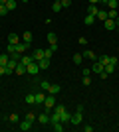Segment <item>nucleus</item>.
<instances>
[{
  "label": "nucleus",
  "instance_id": "1",
  "mask_svg": "<svg viewBox=\"0 0 119 132\" xmlns=\"http://www.w3.org/2000/svg\"><path fill=\"white\" fill-rule=\"evenodd\" d=\"M81 116H83V105H79L78 110H75V114H72V118H69V124H72V126H78L79 122H81Z\"/></svg>",
  "mask_w": 119,
  "mask_h": 132
},
{
  "label": "nucleus",
  "instance_id": "2",
  "mask_svg": "<svg viewBox=\"0 0 119 132\" xmlns=\"http://www.w3.org/2000/svg\"><path fill=\"white\" fill-rule=\"evenodd\" d=\"M54 106H56V95H50V93H48V97H46V101H44V109H46V112L54 110Z\"/></svg>",
  "mask_w": 119,
  "mask_h": 132
},
{
  "label": "nucleus",
  "instance_id": "3",
  "mask_svg": "<svg viewBox=\"0 0 119 132\" xmlns=\"http://www.w3.org/2000/svg\"><path fill=\"white\" fill-rule=\"evenodd\" d=\"M32 124H34V122H32V120H28V118H24L22 122H18V128H20V130H22V132H28L30 128H32Z\"/></svg>",
  "mask_w": 119,
  "mask_h": 132
},
{
  "label": "nucleus",
  "instance_id": "4",
  "mask_svg": "<svg viewBox=\"0 0 119 132\" xmlns=\"http://www.w3.org/2000/svg\"><path fill=\"white\" fill-rule=\"evenodd\" d=\"M54 112H56V110H54ZM58 114H60V122H62V124H69L72 114H69L68 110H62V112H58Z\"/></svg>",
  "mask_w": 119,
  "mask_h": 132
},
{
  "label": "nucleus",
  "instance_id": "5",
  "mask_svg": "<svg viewBox=\"0 0 119 132\" xmlns=\"http://www.w3.org/2000/svg\"><path fill=\"white\" fill-rule=\"evenodd\" d=\"M26 69H28V73H30V75H36V73L40 71L38 61H32V63H28V65H26Z\"/></svg>",
  "mask_w": 119,
  "mask_h": 132
},
{
  "label": "nucleus",
  "instance_id": "6",
  "mask_svg": "<svg viewBox=\"0 0 119 132\" xmlns=\"http://www.w3.org/2000/svg\"><path fill=\"white\" fill-rule=\"evenodd\" d=\"M103 26H105V30H107V32H113L115 28H117V24H115V20L107 18V20H103Z\"/></svg>",
  "mask_w": 119,
  "mask_h": 132
},
{
  "label": "nucleus",
  "instance_id": "7",
  "mask_svg": "<svg viewBox=\"0 0 119 132\" xmlns=\"http://www.w3.org/2000/svg\"><path fill=\"white\" fill-rule=\"evenodd\" d=\"M81 55H83V59H91V61H95V59H97V55L93 53L91 50H83V51H81Z\"/></svg>",
  "mask_w": 119,
  "mask_h": 132
},
{
  "label": "nucleus",
  "instance_id": "8",
  "mask_svg": "<svg viewBox=\"0 0 119 132\" xmlns=\"http://www.w3.org/2000/svg\"><path fill=\"white\" fill-rule=\"evenodd\" d=\"M8 44H12V45H16V44H20V36L18 34H8Z\"/></svg>",
  "mask_w": 119,
  "mask_h": 132
},
{
  "label": "nucleus",
  "instance_id": "9",
  "mask_svg": "<svg viewBox=\"0 0 119 132\" xmlns=\"http://www.w3.org/2000/svg\"><path fill=\"white\" fill-rule=\"evenodd\" d=\"M34 97H36V105H44V101H46L48 95H46V91H42V93H36Z\"/></svg>",
  "mask_w": 119,
  "mask_h": 132
},
{
  "label": "nucleus",
  "instance_id": "10",
  "mask_svg": "<svg viewBox=\"0 0 119 132\" xmlns=\"http://www.w3.org/2000/svg\"><path fill=\"white\" fill-rule=\"evenodd\" d=\"M91 71H93V73H101L103 71V63H99V61H93V65H91Z\"/></svg>",
  "mask_w": 119,
  "mask_h": 132
},
{
  "label": "nucleus",
  "instance_id": "11",
  "mask_svg": "<svg viewBox=\"0 0 119 132\" xmlns=\"http://www.w3.org/2000/svg\"><path fill=\"white\" fill-rule=\"evenodd\" d=\"M14 73H16V75H24V73H28V69H26V65H24V63H18L16 69H14Z\"/></svg>",
  "mask_w": 119,
  "mask_h": 132
},
{
  "label": "nucleus",
  "instance_id": "12",
  "mask_svg": "<svg viewBox=\"0 0 119 132\" xmlns=\"http://www.w3.org/2000/svg\"><path fill=\"white\" fill-rule=\"evenodd\" d=\"M28 47H30V44H26V42H20V44H16V51H18V53H24Z\"/></svg>",
  "mask_w": 119,
  "mask_h": 132
},
{
  "label": "nucleus",
  "instance_id": "13",
  "mask_svg": "<svg viewBox=\"0 0 119 132\" xmlns=\"http://www.w3.org/2000/svg\"><path fill=\"white\" fill-rule=\"evenodd\" d=\"M8 61H10V55H8V53H0V65L6 67V65H8Z\"/></svg>",
  "mask_w": 119,
  "mask_h": 132
},
{
  "label": "nucleus",
  "instance_id": "14",
  "mask_svg": "<svg viewBox=\"0 0 119 132\" xmlns=\"http://www.w3.org/2000/svg\"><path fill=\"white\" fill-rule=\"evenodd\" d=\"M38 65H40V69H48V67H50V59H48V57H42V59L38 61Z\"/></svg>",
  "mask_w": 119,
  "mask_h": 132
},
{
  "label": "nucleus",
  "instance_id": "15",
  "mask_svg": "<svg viewBox=\"0 0 119 132\" xmlns=\"http://www.w3.org/2000/svg\"><path fill=\"white\" fill-rule=\"evenodd\" d=\"M32 57H34V61H40L42 57H44V50H34V53H32Z\"/></svg>",
  "mask_w": 119,
  "mask_h": 132
},
{
  "label": "nucleus",
  "instance_id": "16",
  "mask_svg": "<svg viewBox=\"0 0 119 132\" xmlns=\"http://www.w3.org/2000/svg\"><path fill=\"white\" fill-rule=\"evenodd\" d=\"M38 122L40 124H48V122H50V116L46 114V112H42V114L38 116Z\"/></svg>",
  "mask_w": 119,
  "mask_h": 132
},
{
  "label": "nucleus",
  "instance_id": "17",
  "mask_svg": "<svg viewBox=\"0 0 119 132\" xmlns=\"http://www.w3.org/2000/svg\"><path fill=\"white\" fill-rule=\"evenodd\" d=\"M97 12H99L97 4H89V8H87V14H91V16H97Z\"/></svg>",
  "mask_w": 119,
  "mask_h": 132
},
{
  "label": "nucleus",
  "instance_id": "18",
  "mask_svg": "<svg viewBox=\"0 0 119 132\" xmlns=\"http://www.w3.org/2000/svg\"><path fill=\"white\" fill-rule=\"evenodd\" d=\"M93 22H95V16H91V14H87V16L83 18V24H85V26H91Z\"/></svg>",
  "mask_w": 119,
  "mask_h": 132
},
{
  "label": "nucleus",
  "instance_id": "19",
  "mask_svg": "<svg viewBox=\"0 0 119 132\" xmlns=\"http://www.w3.org/2000/svg\"><path fill=\"white\" fill-rule=\"evenodd\" d=\"M34 61V57L32 55H22V59H20V63H24V65H28V63H32Z\"/></svg>",
  "mask_w": 119,
  "mask_h": 132
},
{
  "label": "nucleus",
  "instance_id": "20",
  "mask_svg": "<svg viewBox=\"0 0 119 132\" xmlns=\"http://www.w3.org/2000/svg\"><path fill=\"white\" fill-rule=\"evenodd\" d=\"M48 93H50V95H58V93H60V85H50Z\"/></svg>",
  "mask_w": 119,
  "mask_h": 132
},
{
  "label": "nucleus",
  "instance_id": "21",
  "mask_svg": "<svg viewBox=\"0 0 119 132\" xmlns=\"http://www.w3.org/2000/svg\"><path fill=\"white\" fill-rule=\"evenodd\" d=\"M52 128H54L56 132H64V124L62 122H52Z\"/></svg>",
  "mask_w": 119,
  "mask_h": 132
},
{
  "label": "nucleus",
  "instance_id": "22",
  "mask_svg": "<svg viewBox=\"0 0 119 132\" xmlns=\"http://www.w3.org/2000/svg\"><path fill=\"white\" fill-rule=\"evenodd\" d=\"M22 42L30 44V42H32V32H24V34H22Z\"/></svg>",
  "mask_w": 119,
  "mask_h": 132
},
{
  "label": "nucleus",
  "instance_id": "23",
  "mask_svg": "<svg viewBox=\"0 0 119 132\" xmlns=\"http://www.w3.org/2000/svg\"><path fill=\"white\" fill-rule=\"evenodd\" d=\"M8 55H10L12 61H20L22 59V53H18V51H12V53H8Z\"/></svg>",
  "mask_w": 119,
  "mask_h": 132
},
{
  "label": "nucleus",
  "instance_id": "24",
  "mask_svg": "<svg viewBox=\"0 0 119 132\" xmlns=\"http://www.w3.org/2000/svg\"><path fill=\"white\" fill-rule=\"evenodd\" d=\"M6 8H8V12L16 10V0H8V2H6Z\"/></svg>",
  "mask_w": 119,
  "mask_h": 132
},
{
  "label": "nucleus",
  "instance_id": "25",
  "mask_svg": "<svg viewBox=\"0 0 119 132\" xmlns=\"http://www.w3.org/2000/svg\"><path fill=\"white\" fill-rule=\"evenodd\" d=\"M52 10H54V12H60V10H62V0H56V2L52 4Z\"/></svg>",
  "mask_w": 119,
  "mask_h": 132
},
{
  "label": "nucleus",
  "instance_id": "26",
  "mask_svg": "<svg viewBox=\"0 0 119 132\" xmlns=\"http://www.w3.org/2000/svg\"><path fill=\"white\" fill-rule=\"evenodd\" d=\"M97 61H99V63H103V67H105V65L109 63V55H99V57H97Z\"/></svg>",
  "mask_w": 119,
  "mask_h": 132
},
{
  "label": "nucleus",
  "instance_id": "27",
  "mask_svg": "<svg viewBox=\"0 0 119 132\" xmlns=\"http://www.w3.org/2000/svg\"><path fill=\"white\" fill-rule=\"evenodd\" d=\"M117 4H119L117 0H107V8L109 10H117Z\"/></svg>",
  "mask_w": 119,
  "mask_h": 132
},
{
  "label": "nucleus",
  "instance_id": "28",
  "mask_svg": "<svg viewBox=\"0 0 119 132\" xmlns=\"http://www.w3.org/2000/svg\"><path fill=\"white\" fill-rule=\"evenodd\" d=\"M48 42H50V44H58V36L54 32H50L48 34Z\"/></svg>",
  "mask_w": 119,
  "mask_h": 132
},
{
  "label": "nucleus",
  "instance_id": "29",
  "mask_svg": "<svg viewBox=\"0 0 119 132\" xmlns=\"http://www.w3.org/2000/svg\"><path fill=\"white\" fill-rule=\"evenodd\" d=\"M103 71L107 73V75H111V73H113V71H115V65H111V63H107V65L103 67Z\"/></svg>",
  "mask_w": 119,
  "mask_h": 132
},
{
  "label": "nucleus",
  "instance_id": "30",
  "mask_svg": "<svg viewBox=\"0 0 119 132\" xmlns=\"http://www.w3.org/2000/svg\"><path fill=\"white\" fill-rule=\"evenodd\" d=\"M95 18H99V20H107V10H99Z\"/></svg>",
  "mask_w": 119,
  "mask_h": 132
},
{
  "label": "nucleus",
  "instance_id": "31",
  "mask_svg": "<svg viewBox=\"0 0 119 132\" xmlns=\"http://www.w3.org/2000/svg\"><path fill=\"white\" fill-rule=\"evenodd\" d=\"M8 120H10V122H14V124H18V122H20V116H18V114H14V112H12V114L8 116Z\"/></svg>",
  "mask_w": 119,
  "mask_h": 132
},
{
  "label": "nucleus",
  "instance_id": "32",
  "mask_svg": "<svg viewBox=\"0 0 119 132\" xmlns=\"http://www.w3.org/2000/svg\"><path fill=\"white\" fill-rule=\"evenodd\" d=\"M81 61H83V55H81V53H75L74 55V63H75V65H79Z\"/></svg>",
  "mask_w": 119,
  "mask_h": 132
},
{
  "label": "nucleus",
  "instance_id": "33",
  "mask_svg": "<svg viewBox=\"0 0 119 132\" xmlns=\"http://www.w3.org/2000/svg\"><path fill=\"white\" fill-rule=\"evenodd\" d=\"M52 55H54V50H52V47H46V50H44V57L52 59Z\"/></svg>",
  "mask_w": 119,
  "mask_h": 132
},
{
  "label": "nucleus",
  "instance_id": "34",
  "mask_svg": "<svg viewBox=\"0 0 119 132\" xmlns=\"http://www.w3.org/2000/svg\"><path fill=\"white\" fill-rule=\"evenodd\" d=\"M26 103L28 105H36V97L34 95H26Z\"/></svg>",
  "mask_w": 119,
  "mask_h": 132
},
{
  "label": "nucleus",
  "instance_id": "35",
  "mask_svg": "<svg viewBox=\"0 0 119 132\" xmlns=\"http://www.w3.org/2000/svg\"><path fill=\"white\" fill-rule=\"evenodd\" d=\"M117 16H119V14H117V10H109V12H107V18H111V20H115Z\"/></svg>",
  "mask_w": 119,
  "mask_h": 132
},
{
  "label": "nucleus",
  "instance_id": "36",
  "mask_svg": "<svg viewBox=\"0 0 119 132\" xmlns=\"http://www.w3.org/2000/svg\"><path fill=\"white\" fill-rule=\"evenodd\" d=\"M8 14V8H6V4H0V16H6Z\"/></svg>",
  "mask_w": 119,
  "mask_h": 132
},
{
  "label": "nucleus",
  "instance_id": "37",
  "mask_svg": "<svg viewBox=\"0 0 119 132\" xmlns=\"http://www.w3.org/2000/svg\"><path fill=\"white\" fill-rule=\"evenodd\" d=\"M50 85H52L50 81H42V91H46V93H48V89H50Z\"/></svg>",
  "mask_w": 119,
  "mask_h": 132
},
{
  "label": "nucleus",
  "instance_id": "38",
  "mask_svg": "<svg viewBox=\"0 0 119 132\" xmlns=\"http://www.w3.org/2000/svg\"><path fill=\"white\" fill-rule=\"evenodd\" d=\"M26 118L34 122V120H36V114H34V112H32V110H28V114H26Z\"/></svg>",
  "mask_w": 119,
  "mask_h": 132
},
{
  "label": "nucleus",
  "instance_id": "39",
  "mask_svg": "<svg viewBox=\"0 0 119 132\" xmlns=\"http://www.w3.org/2000/svg\"><path fill=\"white\" fill-rule=\"evenodd\" d=\"M81 83H83L85 87H87V85H89V83H91V79H89V75H83V79H81Z\"/></svg>",
  "mask_w": 119,
  "mask_h": 132
},
{
  "label": "nucleus",
  "instance_id": "40",
  "mask_svg": "<svg viewBox=\"0 0 119 132\" xmlns=\"http://www.w3.org/2000/svg\"><path fill=\"white\" fill-rule=\"evenodd\" d=\"M72 6V0H62V8H69Z\"/></svg>",
  "mask_w": 119,
  "mask_h": 132
},
{
  "label": "nucleus",
  "instance_id": "41",
  "mask_svg": "<svg viewBox=\"0 0 119 132\" xmlns=\"http://www.w3.org/2000/svg\"><path fill=\"white\" fill-rule=\"evenodd\" d=\"M78 42H79V45H87V38H83V36H81Z\"/></svg>",
  "mask_w": 119,
  "mask_h": 132
},
{
  "label": "nucleus",
  "instance_id": "42",
  "mask_svg": "<svg viewBox=\"0 0 119 132\" xmlns=\"http://www.w3.org/2000/svg\"><path fill=\"white\" fill-rule=\"evenodd\" d=\"M109 63H111V65H117V57H115V55H111V57H109Z\"/></svg>",
  "mask_w": 119,
  "mask_h": 132
},
{
  "label": "nucleus",
  "instance_id": "43",
  "mask_svg": "<svg viewBox=\"0 0 119 132\" xmlns=\"http://www.w3.org/2000/svg\"><path fill=\"white\" fill-rule=\"evenodd\" d=\"M81 75H91V69H89V67H85L83 71H81Z\"/></svg>",
  "mask_w": 119,
  "mask_h": 132
},
{
  "label": "nucleus",
  "instance_id": "44",
  "mask_svg": "<svg viewBox=\"0 0 119 132\" xmlns=\"http://www.w3.org/2000/svg\"><path fill=\"white\" fill-rule=\"evenodd\" d=\"M2 75H6V71H4V67L0 65V77H2Z\"/></svg>",
  "mask_w": 119,
  "mask_h": 132
},
{
  "label": "nucleus",
  "instance_id": "45",
  "mask_svg": "<svg viewBox=\"0 0 119 132\" xmlns=\"http://www.w3.org/2000/svg\"><path fill=\"white\" fill-rule=\"evenodd\" d=\"M89 4H99V0H89Z\"/></svg>",
  "mask_w": 119,
  "mask_h": 132
},
{
  "label": "nucleus",
  "instance_id": "46",
  "mask_svg": "<svg viewBox=\"0 0 119 132\" xmlns=\"http://www.w3.org/2000/svg\"><path fill=\"white\" fill-rule=\"evenodd\" d=\"M115 24H117V26H119V16H117V18H115Z\"/></svg>",
  "mask_w": 119,
  "mask_h": 132
},
{
  "label": "nucleus",
  "instance_id": "47",
  "mask_svg": "<svg viewBox=\"0 0 119 132\" xmlns=\"http://www.w3.org/2000/svg\"><path fill=\"white\" fill-rule=\"evenodd\" d=\"M6 2H8V0H0V4H6Z\"/></svg>",
  "mask_w": 119,
  "mask_h": 132
},
{
  "label": "nucleus",
  "instance_id": "48",
  "mask_svg": "<svg viewBox=\"0 0 119 132\" xmlns=\"http://www.w3.org/2000/svg\"><path fill=\"white\" fill-rule=\"evenodd\" d=\"M99 2H101V4H107V0H99Z\"/></svg>",
  "mask_w": 119,
  "mask_h": 132
},
{
  "label": "nucleus",
  "instance_id": "49",
  "mask_svg": "<svg viewBox=\"0 0 119 132\" xmlns=\"http://www.w3.org/2000/svg\"><path fill=\"white\" fill-rule=\"evenodd\" d=\"M22 2H28V0H22Z\"/></svg>",
  "mask_w": 119,
  "mask_h": 132
}]
</instances>
